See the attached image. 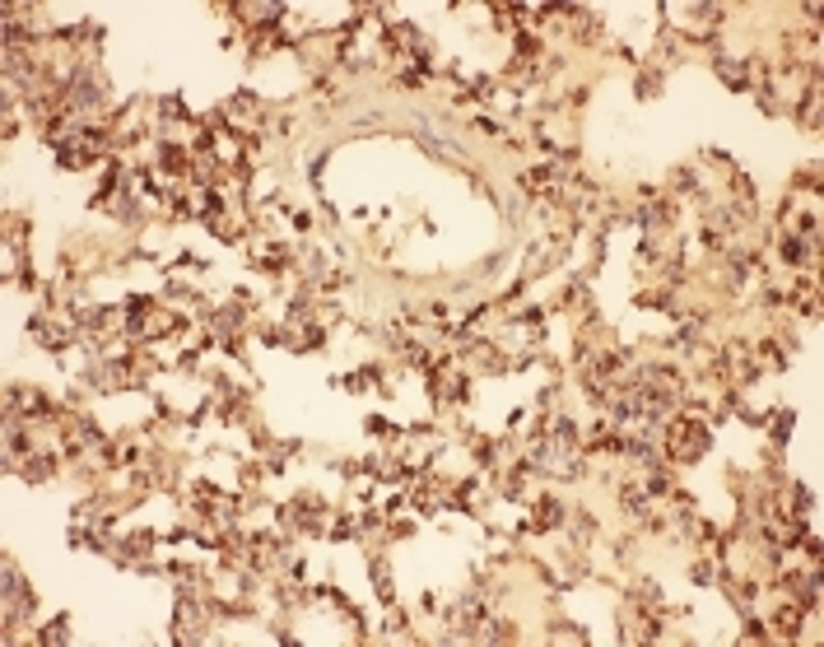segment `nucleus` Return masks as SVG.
Wrapping results in <instances>:
<instances>
[{
	"label": "nucleus",
	"mask_w": 824,
	"mask_h": 647,
	"mask_svg": "<svg viewBox=\"0 0 824 647\" xmlns=\"http://www.w3.org/2000/svg\"><path fill=\"white\" fill-rule=\"evenodd\" d=\"M559 517H563V508L554 498H541V503H536V526H554Z\"/></svg>",
	"instance_id": "obj_2"
},
{
	"label": "nucleus",
	"mask_w": 824,
	"mask_h": 647,
	"mask_svg": "<svg viewBox=\"0 0 824 647\" xmlns=\"http://www.w3.org/2000/svg\"><path fill=\"white\" fill-rule=\"evenodd\" d=\"M51 475V457H33L28 461V480H47Z\"/></svg>",
	"instance_id": "obj_5"
},
{
	"label": "nucleus",
	"mask_w": 824,
	"mask_h": 647,
	"mask_svg": "<svg viewBox=\"0 0 824 647\" xmlns=\"http://www.w3.org/2000/svg\"><path fill=\"white\" fill-rule=\"evenodd\" d=\"M703 447H708V429L694 415H675L666 424V452L675 461H694V457H703Z\"/></svg>",
	"instance_id": "obj_1"
},
{
	"label": "nucleus",
	"mask_w": 824,
	"mask_h": 647,
	"mask_svg": "<svg viewBox=\"0 0 824 647\" xmlns=\"http://www.w3.org/2000/svg\"><path fill=\"white\" fill-rule=\"evenodd\" d=\"M782 261H792V265L806 261V247H801V238H796V233H787V238H782Z\"/></svg>",
	"instance_id": "obj_4"
},
{
	"label": "nucleus",
	"mask_w": 824,
	"mask_h": 647,
	"mask_svg": "<svg viewBox=\"0 0 824 647\" xmlns=\"http://www.w3.org/2000/svg\"><path fill=\"white\" fill-rule=\"evenodd\" d=\"M796 629H801V610H796V605H782V610H777V633L792 638Z\"/></svg>",
	"instance_id": "obj_3"
}]
</instances>
